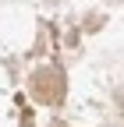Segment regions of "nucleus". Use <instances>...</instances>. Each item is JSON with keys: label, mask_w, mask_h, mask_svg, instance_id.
<instances>
[{"label": "nucleus", "mask_w": 124, "mask_h": 127, "mask_svg": "<svg viewBox=\"0 0 124 127\" xmlns=\"http://www.w3.org/2000/svg\"><path fill=\"white\" fill-rule=\"evenodd\" d=\"M32 95L39 102L57 106L60 99H64V71L60 67H39L36 78H32Z\"/></svg>", "instance_id": "nucleus-1"}]
</instances>
